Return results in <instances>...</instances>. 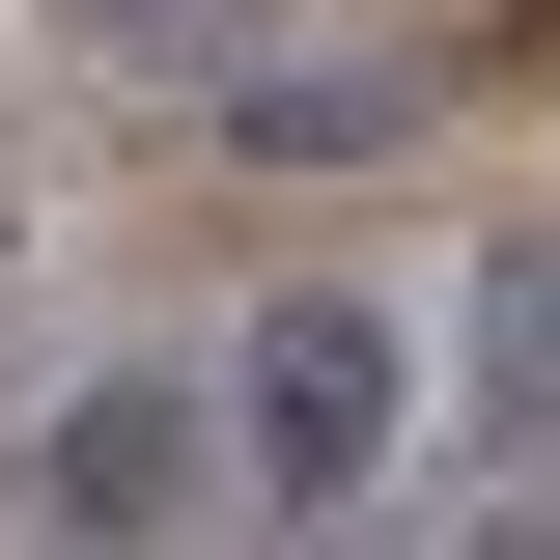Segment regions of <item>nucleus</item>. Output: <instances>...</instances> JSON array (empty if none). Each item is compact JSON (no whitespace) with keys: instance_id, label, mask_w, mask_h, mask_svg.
Segmentation results:
<instances>
[{"instance_id":"obj_2","label":"nucleus","mask_w":560,"mask_h":560,"mask_svg":"<svg viewBox=\"0 0 560 560\" xmlns=\"http://www.w3.org/2000/svg\"><path fill=\"white\" fill-rule=\"evenodd\" d=\"M197 477H224L197 393H84L57 448H28V504H57V533H197Z\"/></svg>"},{"instance_id":"obj_1","label":"nucleus","mask_w":560,"mask_h":560,"mask_svg":"<svg viewBox=\"0 0 560 560\" xmlns=\"http://www.w3.org/2000/svg\"><path fill=\"white\" fill-rule=\"evenodd\" d=\"M393 420H420V337L364 308V280H280L253 364H224V448H253L280 504H364V477H393Z\"/></svg>"},{"instance_id":"obj_5","label":"nucleus","mask_w":560,"mask_h":560,"mask_svg":"<svg viewBox=\"0 0 560 560\" xmlns=\"http://www.w3.org/2000/svg\"><path fill=\"white\" fill-rule=\"evenodd\" d=\"M224 113H253L280 168H337V140H393V57H308V84H224Z\"/></svg>"},{"instance_id":"obj_3","label":"nucleus","mask_w":560,"mask_h":560,"mask_svg":"<svg viewBox=\"0 0 560 560\" xmlns=\"http://www.w3.org/2000/svg\"><path fill=\"white\" fill-rule=\"evenodd\" d=\"M448 364H477V448H560V224H504V253H477Z\"/></svg>"},{"instance_id":"obj_4","label":"nucleus","mask_w":560,"mask_h":560,"mask_svg":"<svg viewBox=\"0 0 560 560\" xmlns=\"http://www.w3.org/2000/svg\"><path fill=\"white\" fill-rule=\"evenodd\" d=\"M84 57H140V84H253L280 0H84Z\"/></svg>"}]
</instances>
